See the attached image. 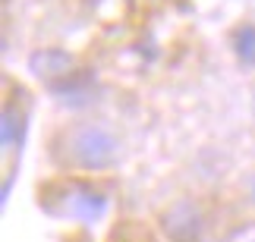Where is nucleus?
I'll use <instances>...</instances> for the list:
<instances>
[{
  "label": "nucleus",
  "mask_w": 255,
  "mask_h": 242,
  "mask_svg": "<svg viewBox=\"0 0 255 242\" xmlns=\"http://www.w3.org/2000/svg\"><path fill=\"white\" fill-rule=\"evenodd\" d=\"M249 201L255 205V173H252V179H249Z\"/></svg>",
  "instance_id": "nucleus-7"
},
{
  "label": "nucleus",
  "mask_w": 255,
  "mask_h": 242,
  "mask_svg": "<svg viewBox=\"0 0 255 242\" xmlns=\"http://www.w3.org/2000/svg\"><path fill=\"white\" fill-rule=\"evenodd\" d=\"M120 139L111 126L85 120L73 123L57 135L54 158L63 167H73L79 173H107L120 163Z\"/></svg>",
  "instance_id": "nucleus-1"
},
{
  "label": "nucleus",
  "mask_w": 255,
  "mask_h": 242,
  "mask_svg": "<svg viewBox=\"0 0 255 242\" xmlns=\"http://www.w3.org/2000/svg\"><path fill=\"white\" fill-rule=\"evenodd\" d=\"M41 208L54 217L76 220L82 227L101 224L111 211V195L92 179H54L41 189Z\"/></svg>",
  "instance_id": "nucleus-2"
},
{
  "label": "nucleus",
  "mask_w": 255,
  "mask_h": 242,
  "mask_svg": "<svg viewBox=\"0 0 255 242\" xmlns=\"http://www.w3.org/2000/svg\"><path fill=\"white\" fill-rule=\"evenodd\" d=\"M161 230L170 242H199L202 239V211L192 198H180L161 214Z\"/></svg>",
  "instance_id": "nucleus-3"
},
{
  "label": "nucleus",
  "mask_w": 255,
  "mask_h": 242,
  "mask_svg": "<svg viewBox=\"0 0 255 242\" xmlns=\"http://www.w3.org/2000/svg\"><path fill=\"white\" fill-rule=\"evenodd\" d=\"M28 70L54 88V85H60L76 76V57L70 51H63V47H38L28 57Z\"/></svg>",
  "instance_id": "nucleus-4"
},
{
  "label": "nucleus",
  "mask_w": 255,
  "mask_h": 242,
  "mask_svg": "<svg viewBox=\"0 0 255 242\" xmlns=\"http://www.w3.org/2000/svg\"><path fill=\"white\" fill-rule=\"evenodd\" d=\"M230 47L243 66H255V22H243L230 32Z\"/></svg>",
  "instance_id": "nucleus-6"
},
{
  "label": "nucleus",
  "mask_w": 255,
  "mask_h": 242,
  "mask_svg": "<svg viewBox=\"0 0 255 242\" xmlns=\"http://www.w3.org/2000/svg\"><path fill=\"white\" fill-rule=\"evenodd\" d=\"M25 129H28V113L6 101L3 117H0V145H3V151H16L25 139Z\"/></svg>",
  "instance_id": "nucleus-5"
}]
</instances>
